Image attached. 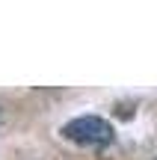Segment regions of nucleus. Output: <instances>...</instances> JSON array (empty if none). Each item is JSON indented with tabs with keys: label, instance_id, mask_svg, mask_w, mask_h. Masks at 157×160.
Masks as SVG:
<instances>
[{
	"label": "nucleus",
	"instance_id": "nucleus-1",
	"mask_svg": "<svg viewBox=\"0 0 157 160\" xmlns=\"http://www.w3.org/2000/svg\"><path fill=\"white\" fill-rule=\"evenodd\" d=\"M62 137L77 145H107L113 142V125L98 116H80L62 128Z\"/></svg>",
	"mask_w": 157,
	"mask_h": 160
}]
</instances>
